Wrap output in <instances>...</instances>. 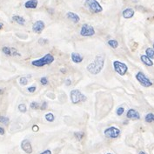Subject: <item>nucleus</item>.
<instances>
[{
  "instance_id": "obj_31",
  "label": "nucleus",
  "mask_w": 154,
  "mask_h": 154,
  "mask_svg": "<svg viewBox=\"0 0 154 154\" xmlns=\"http://www.w3.org/2000/svg\"><path fill=\"white\" fill-rule=\"evenodd\" d=\"M36 86H31V87H29L28 89H27V91L29 92H31V93H33L35 91H36Z\"/></svg>"
},
{
  "instance_id": "obj_3",
  "label": "nucleus",
  "mask_w": 154,
  "mask_h": 154,
  "mask_svg": "<svg viewBox=\"0 0 154 154\" xmlns=\"http://www.w3.org/2000/svg\"><path fill=\"white\" fill-rule=\"evenodd\" d=\"M85 4L93 13H99L103 11L102 6L97 0H85Z\"/></svg>"
},
{
  "instance_id": "obj_40",
  "label": "nucleus",
  "mask_w": 154,
  "mask_h": 154,
  "mask_svg": "<svg viewBox=\"0 0 154 154\" xmlns=\"http://www.w3.org/2000/svg\"><path fill=\"white\" fill-rule=\"evenodd\" d=\"M3 92H3V90H1V89H0V94H2Z\"/></svg>"
},
{
  "instance_id": "obj_36",
  "label": "nucleus",
  "mask_w": 154,
  "mask_h": 154,
  "mask_svg": "<svg viewBox=\"0 0 154 154\" xmlns=\"http://www.w3.org/2000/svg\"><path fill=\"white\" fill-rule=\"evenodd\" d=\"M0 134L1 135L4 134V129L3 127H1V126H0Z\"/></svg>"
},
{
  "instance_id": "obj_6",
  "label": "nucleus",
  "mask_w": 154,
  "mask_h": 154,
  "mask_svg": "<svg viewBox=\"0 0 154 154\" xmlns=\"http://www.w3.org/2000/svg\"><path fill=\"white\" fill-rule=\"evenodd\" d=\"M113 67H114V70L116 72L121 75V76H124L126 74L127 71H128V67L125 64L120 62V61H114L113 62Z\"/></svg>"
},
{
  "instance_id": "obj_20",
  "label": "nucleus",
  "mask_w": 154,
  "mask_h": 154,
  "mask_svg": "<svg viewBox=\"0 0 154 154\" xmlns=\"http://www.w3.org/2000/svg\"><path fill=\"white\" fill-rule=\"evenodd\" d=\"M145 119L147 123H153V122H154V114L153 113H148L145 116Z\"/></svg>"
},
{
  "instance_id": "obj_23",
  "label": "nucleus",
  "mask_w": 154,
  "mask_h": 154,
  "mask_svg": "<svg viewBox=\"0 0 154 154\" xmlns=\"http://www.w3.org/2000/svg\"><path fill=\"white\" fill-rule=\"evenodd\" d=\"M31 108L33 109V110H38V109H40V106L41 105H39L38 102H32L31 105H30Z\"/></svg>"
},
{
  "instance_id": "obj_39",
  "label": "nucleus",
  "mask_w": 154,
  "mask_h": 154,
  "mask_svg": "<svg viewBox=\"0 0 154 154\" xmlns=\"http://www.w3.org/2000/svg\"><path fill=\"white\" fill-rule=\"evenodd\" d=\"M138 154H146V153H144V152H140V153H139Z\"/></svg>"
},
{
  "instance_id": "obj_9",
  "label": "nucleus",
  "mask_w": 154,
  "mask_h": 154,
  "mask_svg": "<svg viewBox=\"0 0 154 154\" xmlns=\"http://www.w3.org/2000/svg\"><path fill=\"white\" fill-rule=\"evenodd\" d=\"M2 52L4 54H5L6 56H9V57H14V56H21L19 52L17 51V49L15 48H11V47H7V46H4L2 48Z\"/></svg>"
},
{
  "instance_id": "obj_2",
  "label": "nucleus",
  "mask_w": 154,
  "mask_h": 154,
  "mask_svg": "<svg viewBox=\"0 0 154 154\" xmlns=\"http://www.w3.org/2000/svg\"><path fill=\"white\" fill-rule=\"evenodd\" d=\"M53 61H54V57L51 53H47L43 58L37 59V60H33L32 62V64L36 67H43L44 65L51 64Z\"/></svg>"
},
{
  "instance_id": "obj_19",
  "label": "nucleus",
  "mask_w": 154,
  "mask_h": 154,
  "mask_svg": "<svg viewBox=\"0 0 154 154\" xmlns=\"http://www.w3.org/2000/svg\"><path fill=\"white\" fill-rule=\"evenodd\" d=\"M146 55L150 58H154V49L153 48H147L145 50Z\"/></svg>"
},
{
  "instance_id": "obj_35",
  "label": "nucleus",
  "mask_w": 154,
  "mask_h": 154,
  "mask_svg": "<svg viewBox=\"0 0 154 154\" xmlns=\"http://www.w3.org/2000/svg\"><path fill=\"white\" fill-rule=\"evenodd\" d=\"M71 84H72L71 79H67V80L65 81V85H71Z\"/></svg>"
},
{
  "instance_id": "obj_33",
  "label": "nucleus",
  "mask_w": 154,
  "mask_h": 154,
  "mask_svg": "<svg viewBox=\"0 0 154 154\" xmlns=\"http://www.w3.org/2000/svg\"><path fill=\"white\" fill-rule=\"evenodd\" d=\"M39 130V128L37 125H34L32 126V131H33V132H38Z\"/></svg>"
},
{
  "instance_id": "obj_4",
  "label": "nucleus",
  "mask_w": 154,
  "mask_h": 154,
  "mask_svg": "<svg viewBox=\"0 0 154 154\" xmlns=\"http://www.w3.org/2000/svg\"><path fill=\"white\" fill-rule=\"evenodd\" d=\"M80 35L83 37H92L93 35H95V30L92 25L88 24H85L81 27Z\"/></svg>"
},
{
  "instance_id": "obj_42",
  "label": "nucleus",
  "mask_w": 154,
  "mask_h": 154,
  "mask_svg": "<svg viewBox=\"0 0 154 154\" xmlns=\"http://www.w3.org/2000/svg\"><path fill=\"white\" fill-rule=\"evenodd\" d=\"M153 49H154V44H153Z\"/></svg>"
},
{
  "instance_id": "obj_15",
  "label": "nucleus",
  "mask_w": 154,
  "mask_h": 154,
  "mask_svg": "<svg viewBox=\"0 0 154 154\" xmlns=\"http://www.w3.org/2000/svg\"><path fill=\"white\" fill-rule=\"evenodd\" d=\"M123 17L125 19H131L134 16V11L131 8H127L123 11Z\"/></svg>"
},
{
  "instance_id": "obj_29",
  "label": "nucleus",
  "mask_w": 154,
  "mask_h": 154,
  "mask_svg": "<svg viewBox=\"0 0 154 154\" xmlns=\"http://www.w3.org/2000/svg\"><path fill=\"white\" fill-rule=\"evenodd\" d=\"M40 83H41L43 85H47V84L49 83V81H48L47 77H42L41 78H40Z\"/></svg>"
},
{
  "instance_id": "obj_5",
  "label": "nucleus",
  "mask_w": 154,
  "mask_h": 154,
  "mask_svg": "<svg viewBox=\"0 0 154 154\" xmlns=\"http://www.w3.org/2000/svg\"><path fill=\"white\" fill-rule=\"evenodd\" d=\"M71 99H72V102L73 104H77L79 102L85 101L86 97L78 90H72L71 92Z\"/></svg>"
},
{
  "instance_id": "obj_30",
  "label": "nucleus",
  "mask_w": 154,
  "mask_h": 154,
  "mask_svg": "<svg viewBox=\"0 0 154 154\" xmlns=\"http://www.w3.org/2000/svg\"><path fill=\"white\" fill-rule=\"evenodd\" d=\"M46 108H47V103L46 102H43V104L40 106V110L44 111V110H46Z\"/></svg>"
},
{
  "instance_id": "obj_12",
  "label": "nucleus",
  "mask_w": 154,
  "mask_h": 154,
  "mask_svg": "<svg viewBox=\"0 0 154 154\" xmlns=\"http://www.w3.org/2000/svg\"><path fill=\"white\" fill-rule=\"evenodd\" d=\"M126 117L132 119H140V115L138 112H137L134 109H130L126 113Z\"/></svg>"
},
{
  "instance_id": "obj_10",
  "label": "nucleus",
  "mask_w": 154,
  "mask_h": 154,
  "mask_svg": "<svg viewBox=\"0 0 154 154\" xmlns=\"http://www.w3.org/2000/svg\"><path fill=\"white\" fill-rule=\"evenodd\" d=\"M21 148L22 150L27 154L32 153V146L31 142L28 139H24L21 143Z\"/></svg>"
},
{
  "instance_id": "obj_17",
  "label": "nucleus",
  "mask_w": 154,
  "mask_h": 154,
  "mask_svg": "<svg viewBox=\"0 0 154 154\" xmlns=\"http://www.w3.org/2000/svg\"><path fill=\"white\" fill-rule=\"evenodd\" d=\"M140 59H141V61H142L145 64H146V65H148V66H153V62L152 61V59L149 58L147 55H141Z\"/></svg>"
},
{
  "instance_id": "obj_41",
  "label": "nucleus",
  "mask_w": 154,
  "mask_h": 154,
  "mask_svg": "<svg viewBox=\"0 0 154 154\" xmlns=\"http://www.w3.org/2000/svg\"><path fill=\"white\" fill-rule=\"evenodd\" d=\"M106 154H112V153H106Z\"/></svg>"
},
{
  "instance_id": "obj_21",
  "label": "nucleus",
  "mask_w": 154,
  "mask_h": 154,
  "mask_svg": "<svg viewBox=\"0 0 154 154\" xmlns=\"http://www.w3.org/2000/svg\"><path fill=\"white\" fill-rule=\"evenodd\" d=\"M108 44H109L112 48L115 49V48H117V47L118 46V42H117V40H114V39H111V40L108 41Z\"/></svg>"
},
{
  "instance_id": "obj_18",
  "label": "nucleus",
  "mask_w": 154,
  "mask_h": 154,
  "mask_svg": "<svg viewBox=\"0 0 154 154\" xmlns=\"http://www.w3.org/2000/svg\"><path fill=\"white\" fill-rule=\"evenodd\" d=\"M12 20H13L14 22H16L17 24H20V25H24V24H25V19H24L23 17H20V16H18V15L13 16V17H12Z\"/></svg>"
},
{
  "instance_id": "obj_1",
  "label": "nucleus",
  "mask_w": 154,
  "mask_h": 154,
  "mask_svg": "<svg viewBox=\"0 0 154 154\" xmlns=\"http://www.w3.org/2000/svg\"><path fill=\"white\" fill-rule=\"evenodd\" d=\"M105 65V57L102 55H97L92 63L87 65V70L92 74H98L104 68Z\"/></svg>"
},
{
  "instance_id": "obj_38",
  "label": "nucleus",
  "mask_w": 154,
  "mask_h": 154,
  "mask_svg": "<svg viewBox=\"0 0 154 154\" xmlns=\"http://www.w3.org/2000/svg\"><path fill=\"white\" fill-rule=\"evenodd\" d=\"M61 71H62V72H63V73H65V71H64V69H61Z\"/></svg>"
},
{
  "instance_id": "obj_26",
  "label": "nucleus",
  "mask_w": 154,
  "mask_h": 154,
  "mask_svg": "<svg viewBox=\"0 0 154 154\" xmlns=\"http://www.w3.org/2000/svg\"><path fill=\"white\" fill-rule=\"evenodd\" d=\"M19 83L21 85H26L28 84V79L25 77H21L19 78Z\"/></svg>"
},
{
  "instance_id": "obj_14",
  "label": "nucleus",
  "mask_w": 154,
  "mask_h": 154,
  "mask_svg": "<svg viewBox=\"0 0 154 154\" xmlns=\"http://www.w3.org/2000/svg\"><path fill=\"white\" fill-rule=\"evenodd\" d=\"M66 18L68 19H71L72 22H74V23H78L79 20H80L78 15L76 14V13H74V12H72V11H69V12L66 13Z\"/></svg>"
},
{
  "instance_id": "obj_16",
  "label": "nucleus",
  "mask_w": 154,
  "mask_h": 154,
  "mask_svg": "<svg viewBox=\"0 0 154 154\" xmlns=\"http://www.w3.org/2000/svg\"><path fill=\"white\" fill-rule=\"evenodd\" d=\"M84 58L79 54V53H77V52H72V60L76 63V64H79L83 61Z\"/></svg>"
},
{
  "instance_id": "obj_27",
  "label": "nucleus",
  "mask_w": 154,
  "mask_h": 154,
  "mask_svg": "<svg viewBox=\"0 0 154 154\" xmlns=\"http://www.w3.org/2000/svg\"><path fill=\"white\" fill-rule=\"evenodd\" d=\"M84 133H81V132H78V133H74V136L75 138H77V140H81L83 138H84Z\"/></svg>"
},
{
  "instance_id": "obj_11",
  "label": "nucleus",
  "mask_w": 154,
  "mask_h": 154,
  "mask_svg": "<svg viewBox=\"0 0 154 154\" xmlns=\"http://www.w3.org/2000/svg\"><path fill=\"white\" fill-rule=\"evenodd\" d=\"M45 27V24L42 21V20H39V21H36L33 25H32V31L35 32V33H41L43 32V30L44 29Z\"/></svg>"
},
{
  "instance_id": "obj_37",
  "label": "nucleus",
  "mask_w": 154,
  "mask_h": 154,
  "mask_svg": "<svg viewBox=\"0 0 154 154\" xmlns=\"http://www.w3.org/2000/svg\"><path fill=\"white\" fill-rule=\"evenodd\" d=\"M4 27V24L3 23H0V30Z\"/></svg>"
},
{
  "instance_id": "obj_7",
  "label": "nucleus",
  "mask_w": 154,
  "mask_h": 154,
  "mask_svg": "<svg viewBox=\"0 0 154 154\" xmlns=\"http://www.w3.org/2000/svg\"><path fill=\"white\" fill-rule=\"evenodd\" d=\"M136 78H137V80H138L143 86H145V87H150V86L153 85V82H152L148 77H146L143 72H139L137 73Z\"/></svg>"
},
{
  "instance_id": "obj_25",
  "label": "nucleus",
  "mask_w": 154,
  "mask_h": 154,
  "mask_svg": "<svg viewBox=\"0 0 154 154\" xmlns=\"http://www.w3.org/2000/svg\"><path fill=\"white\" fill-rule=\"evenodd\" d=\"M19 111L21 112H23V113H24V112H27V107H26V105H24V104H20L19 105Z\"/></svg>"
},
{
  "instance_id": "obj_28",
  "label": "nucleus",
  "mask_w": 154,
  "mask_h": 154,
  "mask_svg": "<svg viewBox=\"0 0 154 154\" xmlns=\"http://www.w3.org/2000/svg\"><path fill=\"white\" fill-rule=\"evenodd\" d=\"M124 112H125V108H124V107H118V108L117 109V111H116L117 115V116H121L124 113Z\"/></svg>"
},
{
  "instance_id": "obj_24",
  "label": "nucleus",
  "mask_w": 154,
  "mask_h": 154,
  "mask_svg": "<svg viewBox=\"0 0 154 154\" xmlns=\"http://www.w3.org/2000/svg\"><path fill=\"white\" fill-rule=\"evenodd\" d=\"M10 122V119L7 117H4V116H0V123L4 124V125H8Z\"/></svg>"
},
{
  "instance_id": "obj_13",
  "label": "nucleus",
  "mask_w": 154,
  "mask_h": 154,
  "mask_svg": "<svg viewBox=\"0 0 154 154\" xmlns=\"http://www.w3.org/2000/svg\"><path fill=\"white\" fill-rule=\"evenodd\" d=\"M39 4L38 0H28L24 3V7L27 9H36Z\"/></svg>"
},
{
  "instance_id": "obj_22",
  "label": "nucleus",
  "mask_w": 154,
  "mask_h": 154,
  "mask_svg": "<svg viewBox=\"0 0 154 154\" xmlns=\"http://www.w3.org/2000/svg\"><path fill=\"white\" fill-rule=\"evenodd\" d=\"M44 117H45V119H46L47 121H49V122H52V121H54V119H55V117H54V115H53L52 113H51V112H49V113L45 114Z\"/></svg>"
},
{
  "instance_id": "obj_32",
  "label": "nucleus",
  "mask_w": 154,
  "mask_h": 154,
  "mask_svg": "<svg viewBox=\"0 0 154 154\" xmlns=\"http://www.w3.org/2000/svg\"><path fill=\"white\" fill-rule=\"evenodd\" d=\"M39 43L40 44H45L48 43V40L47 39H40L39 40Z\"/></svg>"
},
{
  "instance_id": "obj_34",
  "label": "nucleus",
  "mask_w": 154,
  "mask_h": 154,
  "mask_svg": "<svg viewBox=\"0 0 154 154\" xmlns=\"http://www.w3.org/2000/svg\"><path fill=\"white\" fill-rule=\"evenodd\" d=\"M40 154H52V152L50 150H45V151H44L43 153H41Z\"/></svg>"
},
{
  "instance_id": "obj_8",
  "label": "nucleus",
  "mask_w": 154,
  "mask_h": 154,
  "mask_svg": "<svg viewBox=\"0 0 154 154\" xmlns=\"http://www.w3.org/2000/svg\"><path fill=\"white\" fill-rule=\"evenodd\" d=\"M105 135L109 138H117L120 135V130L114 126H111L105 130Z\"/></svg>"
}]
</instances>
